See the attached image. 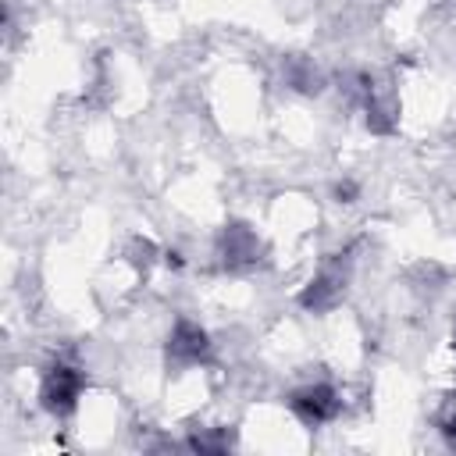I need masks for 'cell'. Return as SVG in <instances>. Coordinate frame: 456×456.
Wrapping results in <instances>:
<instances>
[{
  "label": "cell",
  "mask_w": 456,
  "mask_h": 456,
  "mask_svg": "<svg viewBox=\"0 0 456 456\" xmlns=\"http://www.w3.org/2000/svg\"><path fill=\"white\" fill-rule=\"evenodd\" d=\"M86 388V378L75 363H53L39 385V399H43V410L53 413V417H64L78 406V395Z\"/></svg>",
  "instance_id": "1"
},
{
  "label": "cell",
  "mask_w": 456,
  "mask_h": 456,
  "mask_svg": "<svg viewBox=\"0 0 456 456\" xmlns=\"http://www.w3.org/2000/svg\"><path fill=\"white\" fill-rule=\"evenodd\" d=\"M289 410L306 424V428H321L328 420L338 417L342 410V399L331 385H306V388H296L289 395Z\"/></svg>",
  "instance_id": "2"
},
{
  "label": "cell",
  "mask_w": 456,
  "mask_h": 456,
  "mask_svg": "<svg viewBox=\"0 0 456 456\" xmlns=\"http://www.w3.org/2000/svg\"><path fill=\"white\" fill-rule=\"evenodd\" d=\"M260 239H256V232L249 228V224H242V221H232V224H224L221 228V235H217V256H221V264L228 267V271H246V267H253L256 260H260Z\"/></svg>",
  "instance_id": "3"
},
{
  "label": "cell",
  "mask_w": 456,
  "mask_h": 456,
  "mask_svg": "<svg viewBox=\"0 0 456 456\" xmlns=\"http://www.w3.org/2000/svg\"><path fill=\"white\" fill-rule=\"evenodd\" d=\"M207 360H210V338H207V331L196 321H189V317L175 321V328L167 335V363H175V367H196V363H207Z\"/></svg>",
  "instance_id": "4"
},
{
  "label": "cell",
  "mask_w": 456,
  "mask_h": 456,
  "mask_svg": "<svg viewBox=\"0 0 456 456\" xmlns=\"http://www.w3.org/2000/svg\"><path fill=\"white\" fill-rule=\"evenodd\" d=\"M342 296H346V271L342 267H324L299 292V306L310 310V314H328V310H335L342 303Z\"/></svg>",
  "instance_id": "5"
},
{
  "label": "cell",
  "mask_w": 456,
  "mask_h": 456,
  "mask_svg": "<svg viewBox=\"0 0 456 456\" xmlns=\"http://www.w3.org/2000/svg\"><path fill=\"white\" fill-rule=\"evenodd\" d=\"M281 75H285V82H289L296 93H321V86H324V78H321V71L314 68V61H306V57H299V53L285 57Z\"/></svg>",
  "instance_id": "6"
},
{
  "label": "cell",
  "mask_w": 456,
  "mask_h": 456,
  "mask_svg": "<svg viewBox=\"0 0 456 456\" xmlns=\"http://www.w3.org/2000/svg\"><path fill=\"white\" fill-rule=\"evenodd\" d=\"M185 445L189 449H200V452H224L232 445V438L228 435H192Z\"/></svg>",
  "instance_id": "7"
},
{
  "label": "cell",
  "mask_w": 456,
  "mask_h": 456,
  "mask_svg": "<svg viewBox=\"0 0 456 456\" xmlns=\"http://www.w3.org/2000/svg\"><path fill=\"white\" fill-rule=\"evenodd\" d=\"M438 431L445 435L449 445H456V406H449V410L438 417Z\"/></svg>",
  "instance_id": "8"
},
{
  "label": "cell",
  "mask_w": 456,
  "mask_h": 456,
  "mask_svg": "<svg viewBox=\"0 0 456 456\" xmlns=\"http://www.w3.org/2000/svg\"><path fill=\"white\" fill-rule=\"evenodd\" d=\"M132 260L146 267V264L153 260V242H146V239H142V242H135V256H132Z\"/></svg>",
  "instance_id": "9"
},
{
  "label": "cell",
  "mask_w": 456,
  "mask_h": 456,
  "mask_svg": "<svg viewBox=\"0 0 456 456\" xmlns=\"http://www.w3.org/2000/svg\"><path fill=\"white\" fill-rule=\"evenodd\" d=\"M335 196H338V203H353L356 185H353V182H338V185H335Z\"/></svg>",
  "instance_id": "10"
},
{
  "label": "cell",
  "mask_w": 456,
  "mask_h": 456,
  "mask_svg": "<svg viewBox=\"0 0 456 456\" xmlns=\"http://www.w3.org/2000/svg\"><path fill=\"white\" fill-rule=\"evenodd\" d=\"M452 349H456V331H452Z\"/></svg>",
  "instance_id": "11"
}]
</instances>
